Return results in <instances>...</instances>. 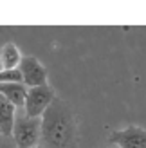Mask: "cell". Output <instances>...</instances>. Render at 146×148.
<instances>
[{
  "label": "cell",
  "mask_w": 146,
  "mask_h": 148,
  "mask_svg": "<svg viewBox=\"0 0 146 148\" xmlns=\"http://www.w3.org/2000/svg\"><path fill=\"white\" fill-rule=\"evenodd\" d=\"M43 148H78V125L67 101L56 99L40 117Z\"/></svg>",
  "instance_id": "obj_1"
},
{
  "label": "cell",
  "mask_w": 146,
  "mask_h": 148,
  "mask_svg": "<svg viewBox=\"0 0 146 148\" xmlns=\"http://www.w3.org/2000/svg\"><path fill=\"white\" fill-rule=\"evenodd\" d=\"M42 137V121L40 117H27L24 110H16L13 123L11 139L16 148H33L38 146Z\"/></svg>",
  "instance_id": "obj_2"
},
{
  "label": "cell",
  "mask_w": 146,
  "mask_h": 148,
  "mask_svg": "<svg viewBox=\"0 0 146 148\" xmlns=\"http://www.w3.org/2000/svg\"><path fill=\"white\" fill-rule=\"evenodd\" d=\"M54 99H56V92L49 83L40 87H31L27 88V96L22 110L27 117H42Z\"/></svg>",
  "instance_id": "obj_3"
},
{
  "label": "cell",
  "mask_w": 146,
  "mask_h": 148,
  "mask_svg": "<svg viewBox=\"0 0 146 148\" xmlns=\"http://www.w3.org/2000/svg\"><path fill=\"white\" fill-rule=\"evenodd\" d=\"M18 71L22 76V83L27 88L47 85V67L36 56H22Z\"/></svg>",
  "instance_id": "obj_4"
},
{
  "label": "cell",
  "mask_w": 146,
  "mask_h": 148,
  "mask_svg": "<svg viewBox=\"0 0 146 148\" xmlns=\"http://www.w3.org/2000/svg\"><path fill=\"white\" fill-rule=\"evenodd\" d=\"M108 141L115 148H146V130L139 125H128L126 128L110 132Z\"/></svg>",
  "instance_id": "obj_5"
},
{
  "label": "cell",
  "mask_w": 146,
  "mask_h": 148,
  "mask_svg": "<svg viewBox=\"0 0 146 148\" xmlns=\"http://www.w3.org/2000/svg\"><path fill=\"white\" fill-rule=\"evenodd\" d=\"M0 96L5 98L16 110H22L27 96V87L24 83H2L0 85Z\"/></svg>",
  "instance_id": "obj_6"
},
{
  "label": "cell",
  "mask_w": 146,
  "mask_h": 148,
  "mask_svg": "<svg viewBox=\"0 0 146 148\" xmlns=\"http://www.w3.org/2000/svg\"><path fill=\"white\" fill-rule=\"evenodd\" d=\"M22 56L24 54L20 53L16 43H13V42L4 43L2 49H0V71H14V69H18Z\"/></svg>",
  "instance_id": "obj_7"
},
{
  "label": "cell",
  "mask_w": 146,
  "mask_h": 148,
  "mask_svg": "<svg viewBox=\"0 0 146 148\" xmlns=\"http://www.w3.org/2000/svg\"><path fill=\"white\" fill-rule=\"evenodd\" d=\"M14 116H16V108H14L5 98L0 96V134H2L4 137L11 136Z\"/></svg>",
  "instance_id": "obj_8"
},
{
  "label": "cell",
  "mask_w": 146,
  "mask_h": 148,
  "mask_svg": "<svg viewBox=\"0 0 146 148\" xmlns=\"http://www.w3.org/2000/svg\"><path fill=\"white\" fill-rule=\"evenodd\" d=\"M2 83H22L20 71H0V85Z\"/></svg>",
  "instance_id": "obj_9"
},
{
  "label": "cell",
  "mask_w": 146,
  "mask_h": 148,
  "mask_svg": "<svg viewBox=\"0 0 146 148\" xmlns=\"http://www.w3.org/2000/svg\"><path fill=\"white\" fill-rule=\"evenodd\" d=\"M0 148H16L14 143H13V139H11V136L9 137H2V141H0Z\"/></svg>",
  "instance_id": "obj_10"
},
{
  "label": "cell",
  "mask_w": 146,
  "mask_h": 148,
  "mask_svg": "<svg viewBox=\"0 0 146 148\" xmlns=\"http://www.w3.org/2000/svg\"><path fill=\"white\" fill-rule=\"evenodd\" d=\"M33 148H43V146H42V145H38V146H33Z\"/></svg>",
  "instance_id": "obj_11"
},
{
  "label": "cell",
  "mask_w": 146,
  "mask_h": 148,
  "mask_svg": "<svg viewBox=\"0 0 146 148\" xmlns=\"http://www.w3.org/2000/svg\"><path fill=\"white\" fill-rule=\"evenodd\" d=\"M2 137H4V136H2V134H0V141H2Z\"/></svg>",
  "instance_id": "obj_12"
}]
</instances>
